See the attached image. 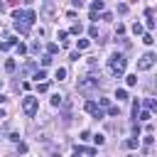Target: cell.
Segmentation results:
<instances>
[{"mask_svg":"<svg viewBox=\"0 0 157 157\" xmlns=\"http://www.w3.org/2000/svg\"><path fill=\"white\" fill-rule=\"evenodd\" d=\"M15 69H17V64H15V59H7V61H5V71H10V74H12Z\"/></svg>","mask_w":157,"mask_h":157,"instance_id":"obj_12","label":"cell"},{"mask_svg":"<svg viewBox=\"0 0 157 157\" xmlns=\"http://www.w3.org/2000/svg\"><path fill=\"white\" fill-rule=\"evenodd\" d=\"M108 113H110V115H120V108H118V105H110Z\"/></svg>","mask_w":157,"mask_h":157,"instance_id":"obj_27","label":"cell"},{"mask_svg":"<svg viewBox=\"0 0 157 157\" xmlns=\"http://www.w3.org/2000/svg\"><path fill=\"white\" fill-rule=\"evenodd\" d=\"M88 47V39H78V49H86Z\"/></svg>","mask_w":157,"mask_h":157,"instance_id":"obj_34","label":"cell"},{"mask_svg":"<svg viewBox=\"0 0 157 157\" xmlns=\"http://www.w3.org/2000/svg\"><path fill=\"white\" fill-rule=\"evenodd\" d=\"M42 78H47V71H44V69H37V71H34V81L42 83Z\"/></svg>","mask_w":157,"mask_h":157,"instance_id":"obj_10","label":"cell"},{"mask_svg":"<svg viewBox=\"0 0 157 157\" xmlns=\"http://www.w3.org/2000/svg\"><path fill=\"white\" fill-rule=\"evenodd\" d=\"M61 103H64V96L54 93V96H52V105H61Z\"/></svg>","mask_w":157,"mask_h":157,"instance_id":"obj_15","label":"cell"},{"mask_svg":"<svg viewBox=\"0 0 157 157\" xmlns=\"http://www.w3.org/2000/svg\"><path fill=\"white\" fill-rule=\"evenodd\" d=\"M12 27H15L20 34H27V32H29V25H25V22H12Z\"/></svg>","mask_w":157,"mask_h":157,"instance_id":"obj_7","label":"cell"},{"mask_svg":"<svg viewBox=\"0 0 157 157\" xmlns=\"http://www.w3.org/2000/svg\"><path fill=\"white\" fill-rule=\"evenodd\" d=\"M125 66H128V59L123 56V54H110L108 56V69H110V74L113 76H123V71H125Z\"/></svg>","mask_w":157,"mask_h":157,"instance_id":"obj_1","label":"cell"},{"mask_svg":"<svg viewBox=\"0 0 157 157\" xmlns=\"http://www.w3.org/2000/svg\"><path fill=\"white\" fill-rule=\"evenodd\" d=\"M115 98H118V101H125V98H128V91L118 88V91H115Z\"/></svg>","mask_w":157,"mask_h":157,"instance_id":"obj_17","label":"cell"},{"mask_svg":"<svg viewBox=\"0 0 157 157\" xmlns=\"http://www.w3.org/2000/svg\"><path fill=\"white\" fill-rule=\"evenodd\" d=\"M145 17H147V27H155V20H152V10H147V12H145Z\"/></svg>","mask_w":157,"mask_h":157,"instance_id":"obj_19","label":"cell"},{"mask_svg":"<svg viewBox=\"0 0 157 157\" xmlns=\"http://www.w3.org/2000/svg\"><path fill=\"white\" fill-rule=\"evenodd\" d=\"M5 101H7V98H5V96H2V93H0V103H5Z\"/></svg>","mask_w":157,"mask_h":157,"instance_id":"obj_36","label":"cell"},{"mask_svg":"<svg viewBox=\"0 0 157 157\" xmlns=\"http://www.w3.org/2000/svg\"><path fill=\"white\" fill-rule=\"evenodd\" d=\"M71 34H81V25H78V22L71 25Z\"/></svg>","mask_w":157,"mask_h":157,"instance_id":"obj_24","label":"cell"},{"mask_svg":"<svg viewBox=\"0 0 157 157\" xmlns=\"http://www.w3.org/2000/svg\"><path fill=\"white\" fill-rule=\"evenodd\" d=\"M76 88H78V93H86V96L96 93L98 91V76H83V78H78Z\"/></svg>","mask_w":157,"mask_h":157,"instance_id":"obj_2","label":"cell"},{"mask_svg":"<svg viewBox=\"0 0 157 157\" xmlns=\"http://www.w3.org/2000/svg\"><path fill=\"white\" fill-rule=\"evenodd\" d=\"M12 20L15 22H25V25H34V20H37V12L34 10H15L12 12Z\"/></svg>","mask_w":157,"mask_h":157,"instance_id":"obj_3","label":"cell"},{"mask_svg":"<svg viewBox=\"0 0 157 157\" xmlns=\"http://www.w3.org/2000/svg\"><path fill=\"white\" fill-rule=\"evenodd\" d=\"M34 69H37L34 61H27V64H25V74H29V71H34Z\"/></svg>","mask_w":157,"mask_h":157,"instance_id":"obj_21","label":"cell"},{"mask_svg":"<svg viewBox=\"0 0 157 157\" xmlns=\"http://www.w3.org/2000/svg\"><path fill=\"white\" fill-rule=\"evenodd\" d=\"M155 59H157V56H155L152 52H145V54L140 56V61H137V69H140V71H147V69H152V66H155Z\"/></svg>","mask_w":157,"mask_h":157,"instance_id":"obj_5","label":"cell"},{"mask_svg":"<svg viewBox=\"0 0 157 157\" xmlns=\"http://www.w3.org/2000/svg\"><path fill=\"white\" fill-rule=\"evenodd\" d=\"M142 42H145V44H152L155 37H152V34H142Z\"/></svg>","mask_w":157,"mask_h":157,"instance_id":"obj_26","label":"cell"},{"mask_svg":"<svg viewBox=\"0 0 157 157\" xmlns=\"http://www.w3.org/2000/svg\"><path fill=\"white\" fill-rule=\"evenodd\" d=\"M49 64H52V54H44L42 56V66H49Z\"/></svg>","mask_w":157,"mask_h":157,"instance_id":"obj_25","label":"cell"},{"mask_svg":"<svg viewBox=\"0 0 157 157\" xmlns=\"http://www.w3.org/2000/svg\"><path fill=\"white\" fill-rule=\"evenodd\" d=\"M37 108H39L37 96H25V98H22V110H25V115L34 118V115H37Z\"/></svg>","mask_w":157,"mask_h":157,"instance_id":"obj_4","label":"cell"},{"mask_svg":"<svg viewBox=\"0 0 157 157\" xmlns=\"http://www.w3.org/2000/svg\"><path fill=\"white\" fill-rule=\"evenodd\" d=\"M132 32H135V34H142V32H145V27H142L140 22H135V25H132Z\"/></svg>","mask_w":157,"mask_h":157,"instance_id":"obj_20","label":"cell"},{"mask_svg":"<svg viewBox=\"0 0 157 157\" xmlns=\"http://www.w3.org/2000/svg\"><path fill=\"white\" fill-rule=\"evenodd\" d=\"M93 142H96V145H98V147H101V145H103V142H105V137H103V135H101V132H98V135H93Z\"/></svg>","mask_w":157,"mask_h":157,"instance_id":"obj_23","label":"cell"},{"mask_svg":"<svg viewBox=\"0 0 157 157\" xmlns=\"http://www.w3.org/2000/svg\"><path fill=\"white\" fill-rule=\"evenodd\" d=\"M140 120H150V110H142L140 113Z\"/></svg>","mask_w":157,"mask_h":157,"instance_id":"obj_35","label":"cell"},{"mask_svg":"<svg viewBox=\"0 0 157 157\" xmlns=\"http://www.w3.org/2000/svg\"><path fill=\"white\" fill-rule=\"evenodd\" d=\"M17 152H20V155H27V145L20 142V145H17Z\"/></svg>","mask_w":157,"mask_h":157,"instance_id":"obj_28","label":"cell"},{"mask_svg":"<svg viewBox=\"0 0 157 157\" xmlns=\"http://www.w3.org/2000/svg\"><path fill=\"white\" fill-rule=\"evenodd\" d=\"M86 113H91V115H96V118H103V110H101V105L96 103V101H86Z\"/></svg>","mask_w":157,"mask_h":157,"instance_id":"obj_6","label":"cell"},{"mask_svg":"<svg viewBox=\"0 0 157 157\" xmlns=\"http://www.w3.org/2000/svg\"><path fill=\"white\" fill-rule=\"evenodd\" d=\"M88 37L91 39H98V25H91L88 27Z\"/></svg>","mask_w":157,"mask_h":157,"instance_id":"obj_11","label":"cell"},{"mask_svg":"<svg viewBox=\"0 0 157 157\" xmlns=\"http://www.w3.org/2000/svg\"><path fill=\"white\" fill-rule=\"evenodd\" d=\"M15 52H17V54H25V52H27V47H25V44H17V47H15Z\"/></svg>","mask_w":157,"mask_h":157,"instance_id":"obj_31","label":"cell"},{"mask_svg":"<svg viewBox=\"0 0 157 157\" xmlns=\"http://www.w3.org/2000/svg\"><path fill=\"white\" fill-rule=\"evenodd\" d=\"M66 37H69V32H64V29L56 34V39H61V42H66Z\"/></svg>","mask_w":157,"mask_h":157,"instance_id":"obj_30","label":"cell"},{"mask_svg":"<svg viewBox=\"0 0 157 157\" xmlns=\"http://www.w3.org/2000/svg\"><path fill=\"white\" fill-rule=\"evenodd\" d=\"M0 86H2V81H0Z\"/></svg>","mask_w":157,"mask_h":157,"instance_id":"obj_38","label":"cell"},{"mask_svg":"<svg viewBox=\"0 0 157 157\" xmlns=\"http://www.w3.org/2000/svg\"><path fill=\"white\" fill-rule=\"evenodd\" d=\"M125 147H128V150H135V147H137V137H128V140H125Z\"/></svg>","mask_w":157,"mask_h":157,"instance_id":"obj_14","label":"cell"},{"mask_svg":"<svg viewBox=\"0 0 157 157\" xmlns=\"http://www.w3.org/2000/svg\"><path fill=\"white\" fill-rule=\"evenodd\" d=\"M118 12H120V15H125V12H128V5H125V2H120V5H118Z\"/></svg>","mask_w":157,"mask_h":157,"instance_id":"obj_29","label":"cell"},{"mask_svg":"<svg viewBox=\"0 0 157 157\" xmlns=\"http://www.w3.org/2000/svg\"><path fill=\"white\" fill-rule=\"evenodd\" d=\"M81 2H83V0H81Z\"/></svg>","mask_w":157,"mask_h":157,"instance_id":"obj_39","label":"cell"},{"mask_svg":"<svg viewBox=\"0 0 157 157\" xmlns=\"http://www.w3.org/2000/svg\"><path fill=\"white\" fill-rule=\"evenodd\" d=\"M47 88H49V86H47V83H44V81H42V83H37V91H39V93H44V91H47Z\"/></svg>","mask_w":157,"mask_h":157,"instance_id":"obj_32","label":"cell"},{"mask_svg":"<svg viewBox=\"0 0 157 157\" xmlns=\"http://www.w3.org/2000/svg\"><path fill=\"white\" fill-rule=\"evenodd\" d=\"M145 108L147 110H157V98H145Z\"/></svg>","mask_w":157,"mask_h":157,"instance_id":"obj_8","label":"cell"},{"mask_svg":"<svg viewBox=\"0 0 157 157\" xmlns=\"http://www.w3.org/2000/svg\"><path fill=\"white\" fill-rule=\"evenodd\" d=\"M49 157H59V155H56V152H52V155H49Z\"/></svg>","mask_w":157,"mask_h":157,"instance_id":"obj_37","label":"cell"},{"mask_svg":"<svg viewBox=\"0 0 157 157\" xmlns=\"http://www.w3.org/2000/svg\"><path fill=\"white\" fill-rule=\"evenodd\" d=\"M98 10H103V0H93V2H91V12L98 15Z\"/></svg>","mask_w":157,"mask_h":157,"instance_id":"obj_9","label":"cell"},{"mask_svg":"<svg viewBox=\"0 0 157 157\" xmlns=\"http://www.w3.org/2000/svg\"><path fill=\"white\" fill-rule=\"evenodd\" d=\"M98 105H103V108H110V101H108V98H101V101H98Z\"/></svg>","mask_w":157,"mask_h":157,"instance_id":"obj_33","label":"cell"},{"mask_svg":"<svg viewBox=\"0 0 157 157\" xmlns=\"http://www.w3.org/2000/svg\"><path fill=\"white\" fill-rule=\"evenodd\" d=\"M54 78H56V81H64V78H66V69H61V66H59V69H56V74H54Z\"/></svg>","mask_w":157,"mask_h":157,"instance_id":"obj_13","label":"cell"},{"mask_svg":"<svg viewBox=\"0 0 157 157\" xmlns=\"http://www.w3.org/2000/svg\"><path fill=\"white\" fill-rule=\"evenodd\" d=\"M56 52H59V44H54V42L47 44V54H56Z\"/></svg>","mask_w":157,"mask_h":157,"instance_id":"obj_16","label":"cell"},{"mask_svg":"<svg viewBox=\"0 0 157 157\" xmlns=\"http://www.w3.org/2000/svg\"><path fill=\"white\" fill-rule=\"evenodd\" d=\"M44 15H54V5L52 2H44Z\"/></svg>","mask_w":157,"mask_h":157,"instance_id":"obj_18","label":"cell"},{"mask_svg":"<svg viewBox=\"0 0 157 157\" xmlns=\"http://www.w3.org/2000/svg\"><path fill=\"white\" fill-rule=\"evenodd\" d=\"M125 81H128V86H135V83H137V76L130 74V76H125Z\"/></svg>","mask_w":157,"mask_h":157,"instance_id":"obj_22","label":"cell"}]
</instances>
